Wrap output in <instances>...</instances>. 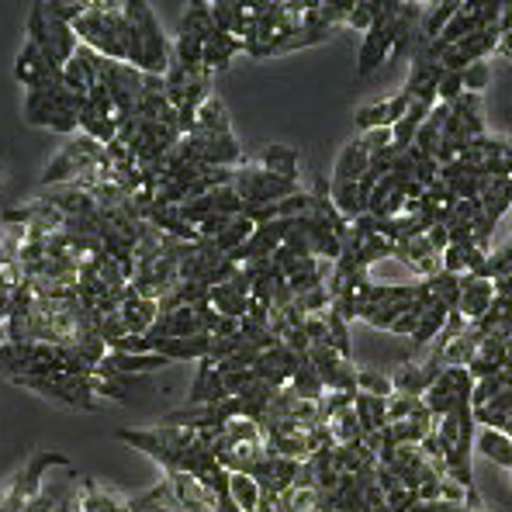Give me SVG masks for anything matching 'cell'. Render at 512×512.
Listing matches in <instances>:
<instances>
[{"label":"cell","mask_w":512,"mask_h":512,"mask_svg":"<svg viewBox=\"0 0 512 512\" xmlns=\"http://www.w3.org/2000/svg\"><path fill=\"white\" fill-rule=\"evenodd\" d=\"M225 398H232V395H229V388H225L222 374H218L215 360H198V374H194L187 405H218V402H225Z\"/></svg>","instance_id":"obj_8"},{"label":"cell","mask_w":512,"mask_h":512,"mask_svg":"<svg viewBox=\"0 0 512 512\" xmlns=\"http://www.w3.org/2000/svg\"><path fill=\"white\" fill-rule=\"evenodd\" d=\"M353 412H357L360 426H364V436L367 433H381V429L388 426V398L357 391V398H353Z\"/></svg>","instance_id":"obj_11"},{"label":"cell","mask_w":512,"mask_h":512,"mask_svg":"<svg viewBox=\"0 0 512 512\" xmlns=\"http://www.w3.org/2000/svg\"><path fill=\"white\" fill-rule=\"evenodd\" d=\"M229 499L243 512H256L263 502V488L256 485L253 474H229Z\"/></svg>","instance_id":"obj_19"},{"label":"cell","mask_w":512,"mask_h":512,"mask_svg":"<svg viewBox=\"0 0 512 512\" xmlns=\"http://www.w3.org/2000/svg\"><path fill=\"white\" fill-rule=\"evenodd\" d=\"M360 146L367 149V156L388 149L391 146V128H374V132H364V135H360Z\"/></svg>","instance_id":"obj_31"},{"label":"cell","mask_w":512,"mask_h":512,"mask_svg":"<svg viewBox=\"0 0 512 512\" xmlns=\"http://www.w3.org/2000/svg\"><path fill=\"white\" fill-rule=\"evenodd\" d=\"M246 52V45L236 39V35H225V32H212V39L205 42V70L208 73H222L229 70V63Z\"/></svg>","instance_id":"obj_10"},{"label":"cell","mask_w":512,"mask_h":512,"mask_svg":"<svg viewBox=\"0 0 512 512\" xmlns=\"http://www.w3.org/2000/svg\"><path fill=\"white\" fill-rule=\"evenodd\" d=\"M291 391H295L298 398H305V402H319V398L326 395V384H322L319 371H315V364L308 357L301 360L298 374L291 378Z\"/></svg>","instance_id":"obj_20"},{"label":"cell","mask_w":512,"mask_h":512,"mask_svg":"<svg viewBox=\"0 0 512 512\" xmlns=\"http://www.w3.org/2000/svg\"><path fill=\"white\" fill-rule=\"evenodd\" d=\"M509 474H512V468H509Z\"/></svg>","instance_id":"obj_40"},{"label":"cell","mask_w":512,"mask_h":512,"mask_svg":"<svg viewBox=\"0 0 512 512\" xmlns=\"http://www.w3.org/2000/svg\"><path fill=\"white\" fill-rule=\"evenodd\" d=\"M492 301H495V281H488V277H471V274L461 277V308H457V312H461L471 326L485 319Z\"/></svg>","instance_id":"obj_6"},{"label":"cell","mask_w":512,"mask_h":512,"mask_svg":"<svg viewBox=\"0 0 512 512\" xmlns=\"http://www.w3.org/2000/svg\"><path fill=\"white\" fill-rule=\"evenodd\" d=\"M440 374H443V360L436 357V353H429V360H423V364H405L402 371L395 374V391H398V395L423 398L426 391L436 384Z\"/></svg>","instance_id":"obj_5"},{"label":"cell","mask_w":512,"mask_h":512,"mask_svg":"<svg viewBox=\"0 0 512 512\" xmlns=\"http://www.w3.org/2000/svg\"><path fill=\"white\" fill-rule=\"evenodd\" d=\"M468 492H471V488L457 485L454 478H447V474H443V502H447V506H464V502H468Z\"/></svg>","instance_id":"obj_33"},{"label":"cell","mask_w":512,"mask_h":512,"mask_svg":"<svg viewBox=\"0 0 512 512\" xmlns=\"http://www.w3.org/2000/svg\"><path fill=\"white\" fill-rule=\"evenodd\" d=\"M371 512H391V509H388V502H384V506H374Z\"/></svg>","instance_id":"obj_38"},{"label":"cell","mask_w":512,"mask_h":512,"mask_svg":"<svg viewBox=\"0 0 512 512\" xmlns=\"http://www.w3.org/2000/svg\"><path fill=\"white\" fill-rule=\"evenodd\" d=\"M464 77V90H471V94H481V90L488 87V80H492V70H488V63L481 59V63H471L468 70L461 73Z\"/></svg>","instance_id":"obj_29"},{"label":"cell","mask_w":512,"mask_h":512,"mask_svg":"<svg viewBox=\"0 0 512 512\" xmlns=\"http://www.w3.org/2000/svg\"><path fill=\"white\" fill-rule=\"evenodd\" d=\"M367 163H371V156H367V149L360 146V139H350L343 146L340 160H336L333 184H360L367 173Z\"/></svg>","instance_id":"obj_9"},{"label":"cell","mask_w":512,"mask_h":512,"mask_svg":"<svg viewBox=\"0 0 512 512\" xmlns=\"http://www.w3.org/2000/svg\"><path fill=\"white\" fill-rule=\"evenodd\" d=\"M128 7L135 11L139 28H142V63H139V70L149 73V77H167V70L173 63V42L167 39V32H163L160 18L153 14V7L139 4V0H128Z\"/></svg>","instance_id":"obj_2"},{"label":"cell","mask_w":512,"mask_h":512,"mask_svg":"<svg viewBox=\"0 0 512 512\" xmlns=\"http://www.w3.org/2000/svg\"><path fill=\"white\" fill-rule=\"evenodd\" d=\"M478 450L488 457L492 464H499V468H512V436L502 433V429H492V426H481L478 433Z\"/></svg>","instance_id":"obj_13"},{"label":"cell","mask_w":512,"mask_h":512,"mask_svg":"<svg viewBox=\"0 0 512 512\" xmlns=\"http://www.w3.org/2000/svg\"><path fill=\"white\" fill-rule=\"evenodd\" d=\"M464 94V77L461 73H447L443 70L440 84H436V97H440V104H457Z\"/></svg>","instance_id":"obj_28"},{"label":"cell","mask_w":512,"mask_h":512,"mask_svg":"<svg viewBox=\"0 0 512 512\" xmlns=\"http://www.w3.org/2000/svg\"><path fill=\"white\" fill-rule=\"evenodd\" d=\"M225 436H229L232 447H239V443H263V426L253 423V419H229Z\"/></svg>","instance_id":"obj_23"},{"label":"cell","mask_w":512,"mask_h":512,"mask_svg":"<svg viewBox=\"0 0 512 512\" xmlns=\"http://www.w3.org/2000/svg\"><path fill=\"white\" fill-rule=\"evenodd\" d=\"M495 52H499L502 59H512V32H502V39H499V49H495Z\"/></svg>","instance_id":"obj_36"},{"label":"cell","mask_w":512,"mask_h":512,"mask_svg":"<svg viewBox=\"0 0 512 512\" xmlns=\"http://www.w3.org/2000/svg\"><path fill=\"white\" fill-rule=\"evenodd\" d=\"M419 502H443V478H429L419 485Z\"/></svg>","instance_id":"obj_35"},{"label":"cell","mask_w":512,"mask_h":512,"mask_svg":"<svg viewBox=\"0 0 512 512\" xmlns=\"http://www.w3.org/2000/svg\"><path fill=\"white\" fill-rule=\"evenodd\" d=\"M409 94H395L388 97V101H378V104H367V108L357 111V128L360 132H374V128H395L398 122L405 118V111H409Z\"/></svg>","instance_id":"obj_7"},{"label":"cell","mask_w":512,"mask_h":512,"mask_svg":"<svg viewBox=\"0 0 512 512\" xmlns=\"http://www.w3.org/2000/svg\"><path fill=\"white\" fill-rule=\"evenodd\" d=\"M481 343H485V336L478 333V326H471L464 336H457L454 343L447 346V350L440 353L443 367H471V360L478 357Z\"/></svg>","instance_id":"obj_14"},{"label":"cell","mask_w":512,"mask_h":512,"mask_svg":"<svg viewBox=\"0 0 512 512\" xmlns=\"http://www.w3.org/2000/svg\"><path fill=\"white\" fill-rule=\"evenodd\" d=\"M260 167L277 173V177H284V180H298V149L284 146V142H270L260 153Z\"/></svg>","instance_id":"obj_12"},{"label":"cell","mask_w":512,"mask_h":512,"mask_svg":"<svg viewBox=\"0 0 512 512\" xmlns=\"http://www.w3.org/2000/svg\"><path fill=\"white\" fill-rule=\"evenodd\" d=\"M194 132H205V135H225V132H232L229 111H225V101L218 94H212L198 108V122H194Z\"/></svg>","instance_id":"obj_15"},{"label":"cell","mask_w":512,"mask_h":512,"mask_svg":"<svg viewBox=\"0 0 512 512\" xmlns=\"http://www.w3.org/2000/svg\"><path fill=\"white\" fill-rule=\"evenodd\" d=\"M66 457L63 454H52V450H35L32 454V461L25 464V471L14 478V492L21 495L25 502H32L35 495L42 492V478H45V471H52V468H66Z\"/></svg>","instance_id":"obj_4"},{"label":"cell","mask_w":512,"mask_h":512,"mask_svg":"<svg viewBox=\"0 0 512 512\" xmlns=\"http://www.w3.org/2000/svg\"><path fill=\"white\" fill-rule=\"evenodd\" d=\"M0 184H4V167H0Z\"/></svg>","instance_id":"obj_39"},{"label":"cell","mask_w":512,"mask_h":512,"mask_svg":"<svg viewBox=\"0 0 512 512\" xmlns=\"http://www.w3.org/2000/svg\"><path fill=\"white\" fill-rule=\"evenodd\" d=\"M212 32H215V25H212V4H205V0H198V4L187 7L184 18H180L177 35H191V39L208 42V39H212Z\"/></svg>","instance_id":"obj_17"},{"label":"cell","mask_w":512,"mask_h":512,"mask_svg":"<svg viewBox=\"0 0 512 512\" xmlns=\"http://www.w3.org/2000/svg\"><path fill=\"white\" fill-rule=\"evenodd\" d=\"M360 391H367V395H378V398H391L395 395V381L384 378L381 371H360Z\"/></svg>","instance_id":"obj_26"},{"label":"cell","mask_w":512,"mask_h":512,"mask_svg":"<svg viewBox=\"0 0 512 512\" xmlns=\"http://www.w3.org/2000/svg\"><path fill=\"white\" fill-rule=\"evenodd\" d=\"M208 301H212V308L218 315H225V319H246V315H250L253 298L239 295L232 284H218V288L208 291Z\"/></svg>","instance_id":"obj_16"},{"label":"cell","mask_w":512,"mask_h":512,"mask_svg":"<svg viewBox=\"0 0 512 512\" xmlns=\"http://www.w3.org/2000/svg\"><path fill=\"white\" fill-rule=\"evenodd\" d=\"M457 11H461V0H447V4H433L429 11L423 14V25H419V35H423L426 42H436L443 35V28L450 25V21L457 18Z\"/></svg>","instance_id":"obj_18"},{"label":"cell","mask_w":512,"mask_h":512,"mask_svg":"<svg viewBox=\"0 0 512 512\" xmlns=\"http://www.w3.org/2000/svg\"><path fill=\"white\" fill-rule=\"evenodd\" d=\"M447 308L443 305H433V308H426L423 312V319H419V329H416V340L419 346H426V343H436L440 340V333H443V326H447Z\"/></svg>","instance_id":"obj_22"},{"label":"cell","mask_w":512,"mask_h":512,"mask_svg":"<svg viewBox=\"0 0 512 512\" xmlns=\"http://www.w3.org/2000/svg\"><path fill=\"white\" fill-rule=\"evenodd\" d=\"M419 402H423V398H416V395H391L388 398V423H405V419L412 416V412L419 409Z\"/></svg>","instance_id":"obj_27"},{"label":"cell","mask_w":512,"mask_h":512,"mask_svg":"<svg viewBox=\"0 0 512 512\" xmlns=\"http://www.w3.org/2000/svg\"><path fill=\"white\" fill-rule=\"evenodd\" d=\"M426 239H429V246H433V250L443 256V253H447V246H450V229H447V225L436 222V225H429Z\"/></svg>","instance_id":"obj_34"},{"label":"cell","mask_w":512,"mask_h":512,"mask_svg":"<svg viewBox=\"0 0 512 512\" xmlns=\"http://www.w3.org/2000/svg\"><path fill=\"white\" fill-rule=\"evenodd\" d=\"M239 191V198H243V215L250 212H260V208H270V205H281L284 198H291V194H298V180H284L277 177V173L263 170V167H239L236 170V184H232Z\"/></svg>","instance_id":"obj_1"},{"label":"cell","mask_w":512,"mask_h":512,"mask_svg":"<svg viewBox=\"0 0 512 512\" xmlns=\"http://www.w3.org/2000/svg\"><path fill=\"white\" fill-rule=\"evenodd\" d=\"M502 32H512V4H502V21H499Z\"/></svg>","instance_id":"obj_37"},{"label":"cell","mask_w":512,"mask_h":512,"mask_svg":"<svg viewBox=\"0 0 512 512\" xmlns=\"http://www.w3.org/2000/svg\"><path fill=\"white\" fill-rule=\"evenodd\" d=\"M326 322H329V340H333V350L350 360V329H346L350 322H346L340 312H333V308L326 312Z\"/></svg>","instance_id":"obj_24"},{"label":"cell","mask_w":512,"mask_h":512,"mask_svg":"<svg viewBox=\"0 0 512 512\" xmlns=\"http://www.w3.org/2000/svg\"><path fill=\"white\" fill-rule=\"evenodd\" d=\"M502 391H506V384H502V371L492 374V378H485V381H474L471 409H481V405H488L495 395H502Z\"/></svg>","instance_id":"obj_25"},{"label":"cell","mask_w":512,"mask_h":512,"mask_svg":"<svg viewBox=\"0 0 512 512\" xmlns=\"http://www.w3.org/2000/svg\"><path fill=\"white\" fill-rule=\"evenodd\" d=\"M419 506V492H412V488H395V492H388V509L391 512H412Z\"/></svg>","instance_id":"obj_30"},{"label":"cell","mask_w":512,"mask_h":512,"mask_svg":"<svg viewBox=\"0 0 512 512\" xmlns=\"http://www.w3.org/2000/svg\"><path fill=\"white\" fill-rule=\"evenodd\" d=\"M122 319H125V329L128 336H149V329L156 326V319H160V301H149L142 298L139 291L128 284L125 295H122Z\"/></svg>","instance_id":"obj_3"},{"label":"cell","mask_w":512,"mask_h":512,"mask_svg":"<svg viewBox=\"0 0 512 512\" xmlns=\"http://www.w3.org/2000/svg\"><path fill=\"white\" fill-rule=\"evenodd\" d=\"M419 319H423V308H412V312H405L402 319L395 322V326H391V336H416V329H419Z\"/></svg>","instance_id":"obj_32"},{"label":"cell","mask_w":512,"mask_h":512,"mask_svg":"<svg viewBox=\"0 0 512 512\" xmlns=\"http://www.w3.org/2000/svg\"><path fill=\"white\" fill-rule=\"evenodd\" d=\"M326 426H329V433H333L336 447H346V443L364 440V426H360V419H357V412H353V409L340 412V416H336L333 423H326Z\"/></svg>","instance_id":"obj_21"}]
</instances>
